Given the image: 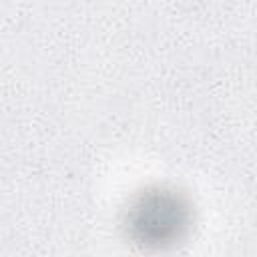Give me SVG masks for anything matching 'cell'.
Returning a JSON list of instances; mask_svg holds the SVG:
<instances>
[{
	"mask_svg": "<svg viewBox=\"0 0 257 257\" xmlns=\"http://www.w3.org/2000/svg\"><path fill=\"white\" fill-rule=\"evenodd\" d=\"M189 211L171 191H153L139 199L131 211V229L143 243H167L181 235Z\"/></svg>",
	"mask_w": 257,
	"mask_h": 257,
	"instance_id": "1",
	"label": "cell"
}]
</instances>
